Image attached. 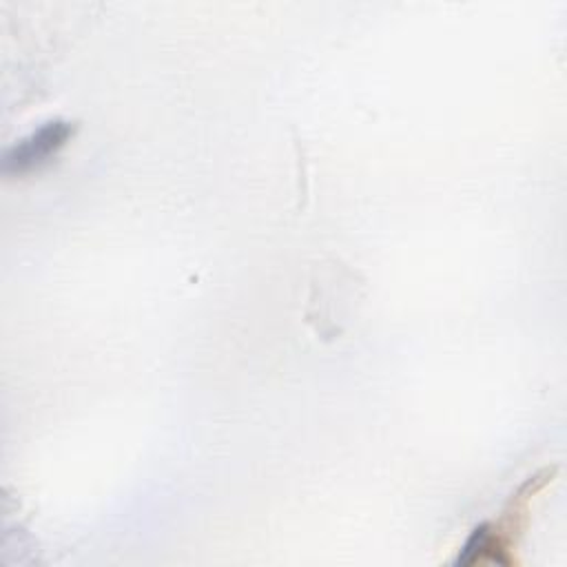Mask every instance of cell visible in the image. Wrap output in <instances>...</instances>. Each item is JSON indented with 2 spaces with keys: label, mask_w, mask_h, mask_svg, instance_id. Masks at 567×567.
<instances>
[{
  "label": "cell",
  "mask_w": 567,
  "mask_h": 567,
  "mask_svg": "<svg viewBox=\"0 0 567 567\" xmlns=\"http://www.w3.org/2000/svg\"><path fill=\"white\" fill-rule=\"evenodd\" d=\"M73 124L66 120H49L20 142H16L2 157V171L7 175H22L49 162L71 137Z\"/></svg>",
  "instance_id": "cell-1"
},
{
  "label": "cell",
  "mask_w": 567,
  "mask_h": 567,
  "mask_svg": "<svg viewBox=\"0 0 567 567\" xmlns=\"http://www.w3.org/2000/svg\"><path fill=\"white\" fill-rule=\"evenodd\" d=\"M501 563V565H512L509 558V545L505 543V538L501 536L498 529H494L489 523H481L472 529V534L467 536L465 545L461 547L454 565H476V563Z\"/></svg>",
  "instance_id": "cell-2"
}]
</instances>
